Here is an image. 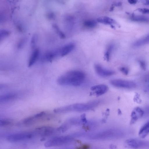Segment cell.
I'll use <instances>...</instances> for the list:
<instances>
[{
	"label": "cell",
	"mask_w": 149,
	"mask_h": 149,
	"mask_svg": "<svg viewBox=\"0 0 149 149\" xmlns=\"http://www.w3.org/2000/svg\"><path fill=\"white\" fill-rule=\"evenodd\" d=\"M10 34V31L6 30H1L0 32V39L7 36Z\"/></svg>",
	"instance_id": "cell-26"
},
{
	"label": "cell",
	"mask_w": 149,
	"mask_h": 149,
	"mask_svg": "<svg viewBox=\"0 0 149 149\" xmlns=\"http://www.w3.org/2000/svg\"><path fill=\"white\" fill-rule=\"evenodd\" d=\"M72 140L73 138L70 136H58L54 137L46 142L44 146L46 147L62 146L68 144Z\"/></svg>",
	"instance_id": "cell-3"
},
{
	"label": "cell",
	"mask_w": 149,
	"mask_h": 149,
	"mask_svg": "<svg viewBox=\"0 0 149 149\" xmlns=\"http://www.w3.org/2000/svg\"><path fill=\"white\" fill-rule=\"evenodd\" d=\"M138 11L144 14H149V9L146 8H139L138 9Z\"/></svg>",
	"instance_id": "cell-29"
},
{
	"label": "cell",
	"mask_w": 149,
	"mask_h": 149,
	"mask_svg": "<svg viewBox=\"0 0 149 149\" xmlns=\"http://www.w3.org/2000/svg\"><path fill=\"white\" fill-rule=\"evenodd\" d=\"M128 2L131 4H136L137 2V1L135 0H129L128 1Z\"/></svg>",
	"instance_id": "cell-32"
},
{
	"label": "cell",
	"mask_w": 149,
	"mask_h": 149,
	"mask_svg": "<svg viewBox=\"0 0 149 149\" xmlns=\"http://www.w3.org/2000/svg\"><path fill=\"white\" fill-rule=\"evenodd\" d=\"M148 80H147V82L149 83V78L147 79Z\"/></svg>",
	"instance_id": "cell-34"
},
{
	"label": "cell",
	"mask_w": 149,
	"mask_h": 149,
	"mask_svg": "<svg viewBox=\"0 0 149 149\" xmlns=\"http://www.w3.org/2000/svg\"><path fill=\"white\" fill-rule=\"evenodd\" d=\"M48 116L47 112L42 111L25 118L23 120L22 123L26 125H31L38 120L47 118L46 117Z\"/></svg>",
	"instance_id": "cell-7"
},
{
	"label": "cell",
	"mask_w": 149,
	"mask_h": 149,
	"mask_svg": "<svg viewBox=\"0 0 149 149\" xmlns=\"http://www.w3.org/2000/svg\"><path fill=\"white\" fill-rule=\"evenodd\" d=\"M78 149H89V147L87 145H84L80 147Z\"/></svg>",
	"instance_id": "cell-31"
},
{
	"label": "cell",
	"mask_w": 149,
	"mask_h": 149,
	"mask_svg": "<svg viewBox=\"0 0 149 149\" xmlns=\"http://www.w3.org/2000/svg\"><path fill=\"white\" fill-rule=\"evenodd\" d=\"M144 114L143 110L140 108L137 107L134 108L132 112L130 123H134L139 118L142 117Z\"/></svg>",
	"instance_id": "cell-10"
},
{
	"label": "cell",
	"mask_w": 149,
	"mask_h": 149,
	"mask_svg": "<svg viewBox=\"0 0 149 149\" xmlns=\"http://www.w3.org/2000/svg\"><path fill=\"white\" fill-rule=\"evenodd\" d=\"M100 103V100H96L84 103L75 104L55 109L54 111L56 113L86 111L95 108Z\"/></svg>",
	"instance_id": "cell-2"
},
{
	"label": "cell",
	"mask_w": 149,
	"mask_h": 149,
	"mask_svg": "<svg viewBox=\"0 0 149 149\" xmlns=\"http://www.w3.org/2000/svg\"><path fill=\"white\" fill-rule=\"evenodd\" d=\"M52 26L56 31V33L61 38L64 39L65 38V34L60 30L56 25L53 24L52 25Z\"/></svg>",
	"instance_id": "cell-23"
},
{
	"label": "cell",
	"mask_w": 149,
	"mask_h": 149,
	"mask_svg": "<svg viewBox=\"0 0 149 149\" xmlns=\"http://www.w3.org/2000/svg\"><path fill=\"white\" fill-rule=\"evenodd\" d=\"M120 132L113 130H108L92 135L91 137L95 139H106L118 137L121 135Z\"/></svg>",
	"instance_id": "cell-4"
},
{
	"label": "cell",
	"mask_w": 149,
	"mask_h": 149,
	"mask_svg": "<svg viewBox=\"0 0 149 149\" xmlns=\"http://www.w3.org/2000/svg\"><path fill=\"white\" fill-rule=\"evenodd\" d=\"M114 46L113 45H110L108 47L107 50L106 51L104 55V58L107 61H109L110 59V54Z\"/></svg>",
	"instance_id": "cell-21"
},
{
	"label": "cell",
	"mask_w": 149,
	"mask_h": 149,
	"mask_svg": "<svg viewBox=\"0 0 149 149\" xmlns=\"http://www.w3.org/2000/svg\"><path fill=\"white\" fill-rule=\"evenodd\" d=\"M16 97L15 94L9 93L2 95L0 97V102H4L8 101L15 98Z\"/></svg>",
	"instance_id": "cell-19"
},
{
	"label": "cell",
	"mask_w": 149,
	"mask_h": 149,
	"mask_svg": "<svg viewBox=\"0 0 149 149\" xmlns=\"http://www.w3.org/2000/svg\"><path fill=\"white\" fill-rule=\"evenodd\" d=\"M110 83L113 86L119 88L131 89L136 86V84L132 81L121 79H111Z\"/></svg>",
	"instance_id": "cell-6"
},
{
	"label": "cell",
	"mask_w": 149,
	"mask_h": 149,
	"mask_svg": "<svg viewBox=\"0 0 149 149\" xmlns=\"http://www.w3.org/2000/svg\"><path fill=\"white\" fill-rule=\"evenodd\" d=\"M34 134L32 132H23L8 135L6 139L8 141L16 142L29 140L34 136Z\"/></svg>",
	"instance_id": "cell-5"
},
{
	"label": "cell",
	"mask_w": 149,
	"mask_h": 149,
	"mask_svg": "<svg viewBox=\"0 0 149 149\" xmlns=\"http://www.w3.org/2000/svg\"><path fill=\"white\" fill-rule=\"evenodd\" d=\"M97 21L105 24L110 25L112 28L114 27L113 24L116 23V22L114 19L107 17L99 18L97 19Z\"/></svg>",
	"instance_id": "cell-15"
},
{
	"label": "cell",
	"mask_w": 149,
	"mask_h": 149,
	"mask_svg": "<svg viewBox=\"0 0 149 149\" xmlns=\"http://www.w3.org/2000/svg\"><path fill=\"white\" fill-rule=\"evenodd\" d=\"M144 114L146 115H149V107H147L145 110H143Z\"/></svg>",
	"instance_id": "cell-30"
},
{
	"label": "cell",
	"mask_w": 149,
	"mask_h": 149,
	"mask_svg": "<svg viewBox=\"0 0 149 149\" xmlns=\"http://www.w3.org/2000/svg\"><path fill=\"white\" fill-rule=\"evenodd\" d=\"M86 77L85 73L82 71L71 70L59 77L57 80V82L61 86H78L84 82Z\"/></svg>",
	"instance_id": "cell-1"
},
{
	"label": "cell",
	"mask_w": 149,
	"mask_h": 149,
	"mask_svg": "<svg viewBox=\"0 0 149 149\" xmlns=\"http://www.w3.org/2000/svg\"><path fill=\"white\" fill-rule=\"evenodd\" d=\"M39 51L38 49H36L33 51L29 58L28 66L31 67L37 61L38 57Z\"/></svg>",
	"instance_id": "cell-16"
},
{
	"label": "cell",
	"mask_w": 149,
	"mask_h": 149,
	"mask_svg": "<svg viewBox=\"0 0 149 149\" xmlns=\"http://www.w3.org/2000/svg\"><path fill=\"white\" fill-rule=\"evenodd\" d=\"M58 51H53L47 53L45 56V59L48 61H51L57 55Z\"/></svg>",
	"instance_id": "cell-20"
},
{
	"label": "cell",
	"mask_w": 149,
	"mask_h": 149,
	"mask_svg": "<svg viewBox=\"0 0 149 149\" xmlns=\"http://www.w3.org/2000/svg\"><path fill=\"white\" fill-rule=\"evenodd\" d=\"M139 62L141 68L143 70H145L146 68V65L145 62L143 60H139Z\"/></svg>",
	"instance_id": "cell-28"
},
{
	"label": "cell",
	"mask_w": 149,
	"mask_h": 149,
	"mask_svg": "<svg viewBox=\"0 0 149 149\" xmlns=\"http://www.w3.org/2000/svg\"><path fill=\"white\" fill-rule=\"evenodd\" d=\"M120 70L125 75H127L129 73L128 69L126 67H121L120 68Z\"/></svg>",
	"instance_id": "cell-27"
},
{
	"label": "cell",
	"mask_w": 149,
	"mask_h": 149,
	"mask_svg": "<svg viewBox=\"0 0 149 149\" xmlns=\"http://www.w3.org/2000/svg\"><path fill=\"white\" fill-rule=\"evenodd\" d=\"M12 123L11 120L8 119H0V125L1 126H4L10 124Z\"/></svg>",
	"instance_id": "cell-24"
},
{
	"label": "cell",
	"mask_w": 149,
	"mask_h": 149,
	"mask_svg": "<svg viewBox=\"0 0 149 149\" xmlns=\"http://www.w3.org/2000/svg\"><path fill=\"white\" fill-rule=\"evenodd\" d=\"M94 68L96 73L99 76L106 77L113 75L115 73L114 71L106 69L99 64H95Z\"/></svg>",
	"instance_id": "cell-8"
},
{
	"label": "cell",
	"mask_w": 149,
	"mask_h": 149,
	"mask_svg": "<svg viewBox=\"0 0 149 149\" xmlns=\"http://www.w3.org/2000/svg\"><path fill=\"white\" fill-rule=\"evenodd\" d=\"M108 90V87L104 84H99L92 86L91 90L97 96L103 95L106 93Z\"/></svg>",
	"instance_id": "cell-12"
},
{
	"label": "cell",
	"mask_w": 149,
	"mask_h": 149,
	"mask_svg": "<svg viewBox=\"0 0 149 149\" xmlns=\"http://www.w3.org/2000/svg\"><path fill=\"white\" fill-rule=\"evenodd\" d=\"M54 129L49 126H45L39 127L36 129V133L43 136L51 135L55 132Z\"/></svg>",
	"instance_id": "cell-11"
},
{
	"label": "cell",
	"mask_w": 149,
	"mask_h": 149,
	"mask_svg": "<svg viewBox=\"0 0 149 149\" xmlns=\"http://www.w3.org/2000/svg\"><path fill=\"white\" fill-rule=\"evenodd\" d=\"M37 36L36 34L34 35L32 37L31 42V46L32 48H34L37 42Z\"/></svg>",
	"instance_id": "cell-25"
},
{
	"label": "cell",
	"mask_w": 149,
	"mask_h": 149,
	"mask_svg": "<svg viewBox=\"0 0 149 149\" xmlns=\"http://www.w3.org/2000/svg\"><path fill=\"white\" fill-rule=\"evenodd\" d=\"M148 43H149V35L136 41L133 45L134 47H139Z\"/></svg>",
	"instance_id": "cell-17"
},
{
	"label": "cell",
	"mask_w": 149,
	"mask_h": 149,
	"mask_svg": "<svg viewBox=\"0 0 149 149\" xmlns=\"http://www.w3.org/2000/svg\"><path fill=\"white\" fill-rule=\"evenodd\" d=\"M149 134V120L141 128L139 132V135L142 138H144Z\"/></svg>",
	"instance_id": "cell-14"
},
{
	"label": "cell",
	"mask_w": 149,
	"mask_h": 149,
	"mask_svg": "<svg viewBox=\"0 0 149 149\" xmlns=\"http://www.w3.org/2000/svg\"><path fill=\"white\" fill-rule=\"evenodd\" d=\"M125 145L127 147L133 149H137L143 147L145 145L144 142L135 139H130L125 142Z\"/></svg>",
	"instance_id": "cell-9"
},
{
	"label": "cell",
	"mask_w": 149,
	"mask_h": 149,
	"mask_svg": "<svg viewBox=\"0 0 149 149\" xmlns=\"http://www.w3.org/2000/svg\"><path fill=\"white\" fill-rule=\"evenodd\" d=\"M75 47V44L73 43H70L65 45L60 51L61 56H63L67 55L74 49Z\"/></svg>",
	"instance_id": "cell-13"
},
{
	"label": "cell",
	"mask_w": 149,
	"mask_h": 149,
	"mask_svg": "<svg viewBox=\"0 0 149 149\" xmlns=\"http://www.w3.org/2000/svg\"><path fill=\"white\" fill-rule=\"evenodd\" d=\"M143 4L145 5H149V0L145 1Z\"/></svg>",
	"instance_id": "cell-33"
},
{
	"label": "cell",
	"mask_w": 149,
	"mask_h": 149,
	"mask_svg": "<svg viewBox=\"0 0 149 149\" xmlns=\"http://www.w3.org/2000/svg\"><path fill=\"white\" fill-rule=\"evenodd\" d=\"M131 20L136 22H147L149 21V18L142 16H133L131 17Z\"/></svg>",
	"instance_id": "cell-18"
},
{
	"label": "cell",
	"mask_w": 149,
	"mask_h": 149,
	"mask_svg": "<svg viewBox=\"0 0 149 149\" xmlns=\"http://www.w3.org/2000/svg\"><path fill=\"white\" fill-rule=\"evenodd\" d=\"M97 24L96 22L94 20H88L84 21V25L88 28H92L95 27Z\"/></svg>",
	"instance_id": "cell-22"
}]
</instances>
